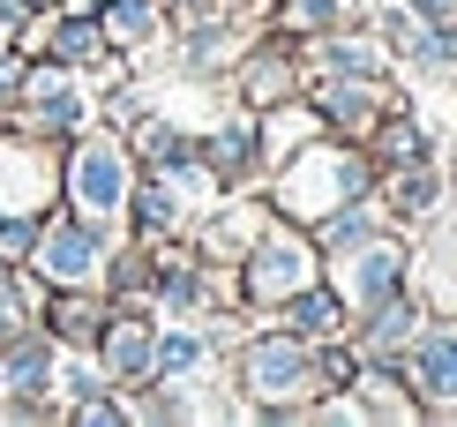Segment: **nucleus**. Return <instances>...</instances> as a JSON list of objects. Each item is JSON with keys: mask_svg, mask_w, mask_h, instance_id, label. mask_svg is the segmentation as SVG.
Returning a JSON list of instances; mask_svg holds the SVG:
<instances>
[{"mask_svg": "<svg viewBox=\"0 0 457 427\" xmlns=\"http://www.w3.org/2000/svg\"><path fill=\"white\" fill-rule=\"evenodd\" d=\"M360 188H368V158H360V150H345V143H308V150H293V172L278 180V203H285V218L322 225L330 210L360 203Z\"/></svg>", "mask_w": 457, "mask_h": 427, "instance_id": "obj_1", "label": "nucleus"}, {"mask_svg": "<svg viewBox=\"0 0 457 427\" xmlns=\"http://www.w3.org/2000/svg\"><path fill=\"white\" fill-rule=\"evenodd\" d=\"M240 382L255 405H278V413H300L322 390V353L308 338H255L240 360Z\"/></svg>", "mask_w": 457, "mask_h": 427, "instance_id": "obj_2", "label": "nucleus"}, {"mask_svg": "<svg viewBox=\"0 0 457 427\" xmlns=\"http://www.w3.org/2000/svg\"><path fill=\"white\" fill-rule=\"evenodd\" d=\"M315 240H300V232H262L255 225V247H247V300L270 307V300H293L300 285H315Z\"/></svg>", "mask_w": 457, "mask_h": 427, "instance_id": "obj_3", "label": "nucleus"}, {"mask_svg": "<svg viewBox=\"0 0 457 427\" xmlns=\"http://www.w3.org/2000/svg\"><path fill=\"white\" fill-rule=\"evenodd\" d=\"M128 150L120 143H83L75 150V165H68V196H75V210L83 218H112V210L128 203Z\"/></svg>", "mask_w": 457, "mask_h": 427, "instance_id": "obj_4", "label": "nucleus"}, {"mask_svg": "<svg viewBox=\"0 0 457 427\" xmlns=\"http://www.w3.org/2000/svg\"><path fill=\"white\" fill-rule=\"evenodd\" d=\"M337 293H345L360 315H368L375 300H390V293H405V247L397 240H368L360 255L337 270Z\"/></svg>", "mask_w": 457, "mask_h": 427, "instance_id": "obj_5", "label": "nucleus"}, {"mask_svg": "<svg viewBox=\"0 0 457 427\" xmlns=\"http://www.w3.org/2000/svg\"><path fill=\"white\" fill-rule=\"evenodd\" d=\"M412 390L428 405H457V322H435L412 345Z\"/></svg>", "mask_w": 457, "mask_h": 427, "instance_id": "obj_6", "label": "nucleus"}, {"mask_svg": "<svg viewBox=\"0 0 457 427\" xmlns=\"http://www.w3.org/2000/svg\"><path fill=\"white\" fill-rule=\"evenodd\" d=\"M37 270H46L53 285H83L90 270H98V225H90V218H83V225H75V218L53 225L46 247H37Z\"/></svg>", "mask_w": 457, "mask_h": 427, "instance_id": "obj_7", "label": "nucleus"}, {"mask_svg": "<svg viewBox=\"0 0 457 427\" xmlns=\"http://www.w3.org/2000/svg\"><path fill=\"white\" fill-rule=\"evenodd\" d=\"M412 330H420V307H412L405 293L375 300V307H368V330H360V360H390V353H405Z\"/></svg>", "mask_w": 457, "mask_h": 427, "instance_id": "obj_8", "label": "nucleus"}, {"mask_svg": "<svg viewBox=\"0 0 457 427\" xmlns=\"http://www.w3.org/2000/svg\"><path fill=\"white\" fill-rule=\"evenodd\" d=\"M285 322H293V338H308V345H330L337 330H345V293H315V285H300L293 300H285Z\"/></svg>", "mask_w": 457, "mask_h": 427, "instance_id": "obj_9", "label": "nucleus"}, {"mask_svg": "<svg viewBox=\"0 0 457 427\" xmlns=\"http://www.w3.org/2000/svg\"><path fill=\"white\" fill-rule=\"evenodd\" d=\"M105 367H112L120 382L158 375V330H143V322H112V330H105Z\"/></svg>", "mask_w": 457, "mask_h": 427, "instance_id": "obj_10", "label": "nucleus"}, {"mask_svg": "<svg viewBox=\"0 0 457 427\" xmlns=\"http://www.w3.org/2000/svg\"><path fill=\"white\" fill-rule=\"evenodd\" d=\"M375 150H383V165H428V135L412 121H375Z\"/></svg>", "mask_w": 457, "mask_h": 427, "instance_id": "obj_11", "label": "nucleus"}, {"mask_svg": "<svg viewBox=\"0 0 457 427\" xmlns=\"http://www.w3.org/2000/svg\"><path fill=\"white\" fill-rule=\"evenodd\" d=\"M315 68H337V75H375V68H383V53H368V46H353V38H330V30H322Z\"/></svg>", "mask_w": 457, "mask_h": 427, "instance_id": "obj_12", "label": "nucleus"}, {"mask_svg": "<svg viewBox=\"0 0 457 427\" xmlns=\"http://www.w3.org/2000/svg\"><path fill=\"white\" fill-rule=\"evenodd\" d=\"M390 203L405 210V218H428V210H435V165H397Z\"/></svg>", "mask_w": 457, "mask_h": 427, "instance_id": "obj_13", "label": "nucleus"}, {"mask_svg": "<svg viewBox=\"0 0 457 427\" xmlns=\"http://www.w3.org/2000/svg\"><path fill=\"white\" fill-rule=\"evenodd\" d=\"M240 90H247V105H270V98L293 90V68H285V61H247L240 68Z\"/></svg>", "mask_w": 457, "mask_h": 427, "instance_id": "obj_14", "label": "nucleus"}, {"mask_svg": "<svg viewBox=\"0 0 457 427\" xmlns=\"http://www.w3.org/2000/svg\"><path fill=\"white\" fill-rule=\"evenodd\" d=\"M345 0H285V30H345Z\"/></svg>", "mask_w": 457, "mask_h": 427, "instance_id": "obj_15", "label": "nucleus"}, {"mask_svg": "<svg viewBox=\"0 0 457 427\" xmlns=\"http://www.w3.org/2000/svg\"><path fill=\"white\" fill-rule=\"evenodd\" d=\"M0 382H8V390H37V382H46V345L23 338V345L8 353V367H0Z\"/></svg>", "mask_w": 457, "mask_h": 427, "instance_id": "obj_16", "label": "nucleus"}, {"mask_svg": "<svg viewBox=\"0 0 457 427\" xmlns=\"http://www.w3.org/2000/svg\"><path fill=\"white\" fill-rule=\"evenodd\" d=\"M195 360H203V338H187V330H165L158 338V375H187Z\"/></svg>", "mask_w": 457, "mask_h": 427, "instance_id": "obj_17", "label": "nucleus"}, {"mask_svg": "<svg viewBox=\"0 0 457 427\" xmlns=\"http://www.w3.org/2000/svg\"><path fill=\"white\" fill-rule=\"evenodd\" d=\"M247 143H255V128L233 121V128H225L218 143H211V165H218V172H240V165H247Z\"/></svg>", "mask_w": 457, "mask_h": 427, "instance_id": "obj_18", "label": "nucleus"}, {"mask_svg": "<svg viewBox=\"0 0 457 427\" xmlns=\"http://www.w3.org/2000/svg\"><path fill=\"white\" fill-rule=\"evenodd\" d=\"M150 23H158V15H150V0H120V8H112V38H120V46H136V38H150Z\"/></svg>", "mask_w": 457, "mask_h": 427, "instance_id": "obj_19", "label": "nucleus"}, {"mask_svg": "<svg viewBox=\"0 0 457 427\" xmlns=\"http://www.w3.org/2000/svg\"><path fill=\"white\" fill-rule=\"evenodd\" d=\"M136 210H143V225H150V232L180 225V203H173V188H143V196H136Z\"/></svg>", "mask_w": 457, "mask_h": 427, "instance_id": "obj_20", "label": "nucleus"}, {"mask_svg": "<svg viewBox=\"0 0 457 427\" xmlns=\"http://www.w3.org/2000/svg\"><path fill=\"white\" fill-rule=\"evenodd\" d=\"M53 322H61V338H98V307H90V300H61Z\"/></svg>", "mask_w": 457, "mask_h": 427, "instance_id": "obj_21", "label": "nucleus"}, {"mask_svg": "<svg viewBox=\"0 0 457 427\" xmlns=\"http://www.w3.org/2000/svg\"><path fill=\"white\" fill-rule=\"evenodd\" d=\"M53 53H61V61H90V53H98V23H61Z\"/></svg>", "mask_w": 457, "mask_h": 427, "instance_id": "obj_22", "label": "nucleus"}, {"mask_svg": "<svg viewBox=\"0 0 457 427\" xmlns=\"http://www.w3.org/2000/svg\"><path fill=\"white\" fill-rule=\"evenodd\" d=\"M383 38H390L397 53H412V46H420V23H412L405 8H383Z\"/></svg>", "mask_w": 457, "mask_h": 427, "instance_id": "obj_23", "label": "nucleus"}, {"mask_svg": "<svg viewBox=\"0 0 457 427\" xmlns=\"http://www.w3.org/2000/svg\"><path fill=\"white\" fill-rule=\"evenodd\" d=\"M165 300L173 307H203V270H173V278H165Z\"/></svg>", "mask_w": 457, "mask_h": 427, "instance_id": "obj_24", "label": "nucleus"}, {"mask_svg": "<svg viewBox=\"0 0 457 427\" xmlns=\"http://www.w3.org/2000/svg\"><path fill=\"white\" fill-rule=\"evenodd\" d=\"M405 8H420L435 30H457V0H405Z\"/></svg>", "mask_w": 457, "mask_h": 427, "instance_id": "obj_25", "label": "nucleus"}, {"mask_svg": "<svg viewBox=\"0 0 457 427\" xmlns=\"http://www.w3.org/2000/svg\"><path fill=\"white\" fill-rule=\"evenodd\" d=\"M8 338H23V307H15L8 293H0V345H8Z\"/></svg>", "mask_w": 457, "mask_h": 427, "instance_id": "obj_26", "label": "nucleus"}, {"mask_svg": "<svg viewBox=\"0 0 457 427\" xmlns=\"http://www.w3.org/2000/svg\"><path fill=\"white\" fill-rule=\"evenodd\" d=\"M8 98H15V75H8V68H0V105H8Z\"/></svg>", "mask_w": 457, "mask_h": 427, "instance_id": "obj_27", "label": "nucleus"}]
</instances>
